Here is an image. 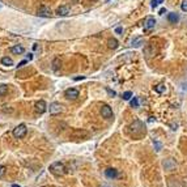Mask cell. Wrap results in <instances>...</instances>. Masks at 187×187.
<instances>
[{
  "label": "cell",
  "instance_id": "cell-1",
  "mask_svg": "<svg viewBox=\"0 0 187 187\" xmlns=\"http://www.w3.org/2000/svg\"><path fill=\"white\" fill-rule=\"evenodd\" d=\"M49 170H50V173H51V174H54L55 177H61V175H64L65 173H67L65 165L63 162H59V161H56V162H52L51 165H50Z\"/></svg>",
  "mask_w": 187,
  "mask_h": 187
},
{
  "label": "cell",
  "instance_id": "cell-2",
  "mask_svg": "<svg viewBox=\"0 0 187 187\" xmlns=\"http://www.w3.org/2000/svg\"><path fill=\"white\" fill-rule=\"evenodd\" d=\"M26 132H28L26 126H25V124H19V126L13 130V136H15L16 139H21L26 135Z\"/></svg>",
  "mask_w": 187,
  "mask_h": 187
},
{
  "label": "cell",
  "instance_id": "cell-3",
  "mask_svg": "<svg viewBox=\"0 0 187 187\" xmlns=\"http://www.w3.org/2000/svg\"><path fill=\"white\" fill-rule=\"evenodd\" d=\"M131 131L134 132V134H136V135H140V134H143V132L145 131L144 124H143L140 120H135V122L131 124Z\"/></svg>",
  "mask_w": 187,
  "mask_h": 187
},
{
  "label": "cell",
  "instance_id": "cell-4",
  "mask_svg": "<svg viewBox=\"0 0 187 187\" xmlns=\"http://www.w3.org/2000/svg\"><path fill=\"white\" fill-rule=\"evenodd\" d=\"M101 115L105 119H111L113 118V110H111V108L109 105H104L101 108Z\"/></svg>",
  "mask_w": 187,
  "mask_h": 187
},
{
  "label": "cell",
  "instance_id": "cell-5",
  "mask_svg": "<svg viewBox=\"0 0 187 187\" xmlns=\"http://www.w3.org/2000/svg\"><path fill=\"white\" fill-rule=\"evenodd\" d=\"M49 110H50V114L56 115V114H60L63 111V108H61V105L59 102H52V104H50Z\"/></svg>",
  "mask_w": 187,
  "mask_h": 187
},
{
  "label": "cell",
  "instance_id": "cell-6",
  "mask_svg": "<svg viewBox=\"0 0 187 187\" xmlns=\"http://www.w3.org/2000/svg\"><path fill=\"white\" fill-rule=\"evenodd\" d=\"M64 96L68 100H76L77 97H79V90L75 88H69L64 92Z\"/></svg>",
  "mask_w": 187,
  "mask_h": 187
},
{
  "label": "cell",
  "instance_id": "cell-7",
  "mask_svg": "<svg viewBox=\"0 0 187 187\" xmlns=\"http://www.w3.org/2000/svg\"><path fill=\"white\" fill-rule=\"evenodd\" d=\"M154 25H156V20H154V17L149 16V17H147V20H145V22H144V30H147V31L152 30V29L154 28Z\"/></svg>",
  "mask_w": 187,
  "mask_h": 187
},
{
  "label": "cell",
  "instance_id": "cell-8",
  "mask_svg": "<svg viewBox=\"0 0 187 187\" xmlns=\"http://www.w3.org/2000/svg\"><path fill=\"white\" fill-rule=\"evenodd\" d=\"M38 16H39V17H46V19H47V17L51 16V11H50L49 7L42 5L39 9H38Z\"/></svg>",
  "mask_w": 187,
  "mask_h": 187
},
{
  "label": "cell",
  "instance_id": "cell-9",
  "mask_svg": "<svg viewBox=\"0 0 187 187\" xmlns=\"http://www.w3.org/2000/svg\"><path fill=\"white\" fill-rule=\"evenodd\" d=\"M46 110H47V105L45 101L41 100V101H38L37 104H35V111H37L38 114H43Z\"/></svg>",
  "mask_w": 187,
  "mask_h": 187
},
{
  "label": "cell",
  "instance_id": "cell-10",
  "mask_svg": "<svg viewBox=\"0 0 187 187\" xmlns=\"http://www.w3.org/2000/svg\"><path fill=\"white\" fill-rule=\"evenodd\" d=\"M105 174H106V177L108 178H110V179H114V178H117L118 175V170L117 169H113V168H109V169H106L105 170Z\"/></svg>",
  "mask_w": 187,
  "mask_h": 187
},
{
  "label": "cell",
  "instance_id": "cell-11",
  "mask_svg": "<svg viewBox=\"0 0 187 187\" xmlns=\"http://www.w3.org/2000/svg\"><path fill=\"white\" fill-rule=\"evenodd\" d=\"M164 168H165L166 170H173V169L175 168V161L173 158L166 160L165 162H164Z\"/></svg>",
  "mask_w": 187,
  "mask_h": 187
},
{
  "label": "cell",
  "instance_id": "cell-12",
  "mask_svg": "<svg viewBox=\"0 0 187 187\" xmlns=\"http://www.w3.org/2000/svg\"><path fill=\"white\" fill-rule=\"evenodd\" d=\"M56 13H58L59 16H67L68 13H69V8H68L67 5H61V7H59L58 8Z\"/></svg>",
  "mask_w": 187,
  "mask_h": 187
},
{
  "label": "cell",
  "instance_id": "cell-13",
  "mask_svg": "<svg viewBox=\"0 0 187 187\" xmlns=\"http://www.w3.org/2000/svg\"><path fill=\"white\" fill-rule=\"evenodd\" d=\"M24 51H25V49L22 46H20V45L11 47V52H12V54H15V55H20V54H22Z\"/></svg>",
  "mask_w": 187,
  "mask_h": 187
},
{
  "label": "cell",
  "instance_id": "cell-14",
  "mask_svg": "<svg viewBox=\"0 0 187 187\" xmlns=\"http://www.w3.org/2000/svg\"><path fill=\"white\" fill-rule=\"evenodd\" d=\"M118 41L115 39V38H110V39L108 41V46H109V49H111V50H115V49H118Z\"/></svg>",
  "mask_w": 187,
  "mask_h": 187
},
{
  "label": "cell",
  "instance_id": "cell-15",
  "mask_svg": "<svg viewBox=\"0 0 187 187\" xmlns=\"http://www.w3.org/2000/svg\"><path fill=\"white\" fill-rule=\"evenodd\" d=\"M168 20H169V22L175 24V22L179 21V16H178L177 13H169V15H168Z\"/></svg>",
  "mask_w": 187,
  "mask_h": 187
},
{
  "label": "cell",
  "instance_id": "cell-16",
  "mask_svg": "<svg viewBox=\"0 0 187 187\" xmlns=\"http://www.w3.org/2000/svg\"><path fill=\"white\" fill-rule=\"evenodd\" d=\"M1 64L11 67V65H13V60L11 58H8V56H4V58H1Z\"/></svg>",
  "mask_w": 187,
  "mask_h": 187
},
{
  "label": "cell",
  "instance_id": "cell-17",
  "mask_svg": "<svg viewBox=\"0 0 187 187\" xmlns=\"http://www.w3.org/2000/svg\"><path fill=\"white\" fill-rule=\"evenodd\" d=\"M141 43H143V37H136L132 39L131 45L134 47H139V46H141Z\"/></svg>",
  "mask_w": 187,
  "mask_h": 187
},
{
  "label": "cell",
  "instance_id": "cell-18",
  "mask_svg": "<svg viewBox=\"0 0 187 187\" xmlns=\"http://www.w3.org/2000/svg\"><path fill=\"white\" fill-rule=\"evenodd\" d=\"M154 90H156L157 93H165L166 92V86H165V84H158V85H156L154 86Z\"/></svg>",
  "mask_w": 187,
  "mask_h": 187
},
{
  "label": "cell",
  "instance_id": "cell-19",
  "mask_svg": "<svg viewBox=\"0 0 187 187\" xmlns=\"http://www.w3.org/2000/svg\"><path fill=\"white\" fill-rule=\"evenodd\" d=\"M59 65H60V59L55 58L54 59V61H52V68H54V71H58Z\"/></svg>",
  "mask_w": 187,
  "mask_h": 187
},
{
  "label": "cell",
  "instance_id": "cell-20",
  "mask_svg": "<svg viewBox=\"0 0 187 187\" xmlns=\"http://www.w3.org/2000/svg\"><path fill=\"white\" fill-rule=\"evenodd\" d=\"M153 145H154V149H156L157 152H160V150L162 149V144H161L160 141H157L156 139H154V140H153Z\"/></svg>",
  "mask_w": 187,
  "mask_h": 187
},
{
  "label": "cell",
  "instance_id": "cell-21",
  "mask_svg": "<svg viewBox=\"0 0 187 187\" xmlns=\"http://www.w3.org/2000/svg\"><path fill=\"white\" fill-rule=\"evenodd\" d=\"M8 92V86L4 85V84H0V96H4Z\"/></svg>",
  "mask_w": 187,
  "mask_h": 187
},
{
  "label": "cell",
  "instance_id": "cell-22",
  "mask_svg": "<svg viewBox=\"0 0 187 187\" xmlns=\"http://www.w3.org/2000/svg\"><path fill=\"white\" fill-rule=\"evenodd\" d=\"M131 106L132 108H139V100L136 98V97H134V98L131 100Z\"/></svg>",
  "mask_w": 187,
  "mask_h": 187
},
{
  "label": "cell",
  "instance_id": "cell-23",
  "mask_svg": "<svg viewBox=\"0 0 187 187\" xmlns=\"http://www.w3.org/2000/svg\"><path fill=\"white\" fill-rule=\"evenodd\" d=\"M5 172H7V169H5V166H3V165H0V178H3L4 175H5Z\"/></svg>",
  "mask_w": 187,
  "mask_h": 187
},
{
  "label": "cell",
  "instance_id": "cell-24",
  "mask_svg": "<svg viewBox=\"0 0 187 187\" xmlns=\"http://www.w3.org/2000/svg\"><path fill=\"white\" fill-rule=\"evenodd\" d=\"M132 97V93L131 92H124L123 93V100H130Z\"/></svg>",
  "mask_w": 187,
  "mask_h": 187
},
{
  "label": "cell",
  "instance_id": "cell-25",
  "mask_svg": "<svg viewBox=\"0 0 187 187\" xmlns=\"http://www.w3.org/2000/svg\"><path fill=\"white\" fill-rule=\"evenodd\" d=\"M181 8H182V11H184V12H187V1H184V3H182Z\"/></svg>",
  "mask_w": 187,
  "mask_h": 187
},
{
  "label": "cell",
  "instance_id": "cell-26",
  "mask_svg": "<svg viewBox=\"0 0 187 187\" xmlns=\"http://www.w3.org/2000/svg\"><path fill=\"white\" fill-rule=\"evenodd\" d=\"M150 5H152V8H156V7L158 5V0H152V4H150Z\"/></svg>",
  "mask_w": 187,
  "mask_h": 187
},
{
  "label": "cell",
  "instance_id": "cell-27",
  "mask_svg": "<svg viewBox=\"0 0 187 187\" xmlns=\"http://www.w3.org/2000/svg\"><path fill=\"white\" fill-rule=\"evenodd\" d=\"M25 64H26V60H22V61H20V63H19V65H17V68H21V67H24Z\"/></svg>",
  "mask_w": 187,
  "mask_h": 187
},
{
  "label": "cell",
  "instance_id": "cell-28",
  "mask_svg": "<svg viewBox=\"0 0 187 187\" xmlns=\"http://www.w3.org/2000/svg\"><path fill=\"white\" fill-rule=\"evenodd\" d=\"M106 90H108V93H109V94H110V96H115V92H114V90H111V89H106Z\"/></svg>",
  "mask_w": 187,
  "mask_h": 187
},
{
  "label": "cell",
  "instance_id": "cell-29",
  "mask_svg": "<svg viewBox=\"0 0 187 187\" xmlns=\"http://www.w3.org/2000/svg\"><path fill=\"white\" fill-rule=\"evenodd\" d=\"M122 31H123V29L120 28V26H119V28H117V29H115V33H118V34H120V33H122Z\"/></svg>",
  "mask_w": 187,
  "mask_h": 187
},
{
  "label": "cell",
  "instance_id": "cell-30",
  "mask_svg": "<svg viewBox=\"0 0 187 187\" xmlns=\"http://www.w3.org/2000/svg\"><path fill=\"white\" fill-rule=\"evenodd\" d=\"M164 13H166V9H165V8H162V9H160V15H164Z\"/></svg>",
  "mask_w": 187,
  "mask_h": 187
},
{
  "label": "cell",
  "instance_id": "cell-31",
  "mask_svg": "<svg viewBox=\"0 0 187 187\" xmlns=\"http://www.w3.org/2000/svg\"><path fill=\"white\" fill-rule=\"evenodd\" d=\"M85 79V76H80V77H75V80H83Z\"/></svg>",
  "mask_w": 187,
  "mask_h": 187
},
{
  "label": "cell",
  "instance_id": "cell-32",
  "mask_svg": "<svg viewBox=\"0 0 187 187\" xmlns=\"http://www.w3.org/2000/svg\"><path fill=\"white\" fill-rule=\"evenodd\" d=\"M12 187H20L19 184H12Z\"/></svg>",
  "mask_w": 187,
  "mask_h": 187
},
{
  "label": "cell",
  "instance_id": "cell-33",
  "mask_svg": "<svg viewBox=\"0 0 187 187\" xmlns=\"http://www.w3.org/2000/svg\"><path fill=\"white\" fill-rule=\"evenodd\" d=\"M0 9H1V4H0Z\"/></svg>",
  "mask_w": 187,
  "mask_h": 187
}]
</instances>
